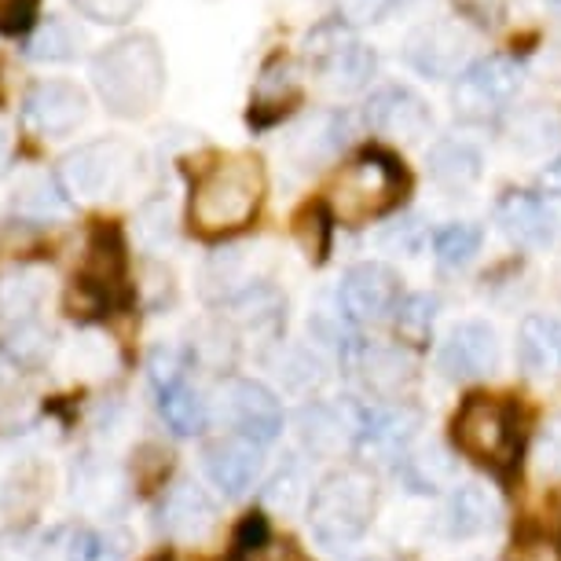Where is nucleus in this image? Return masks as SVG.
Instances as JSON below:
<instances>
[{
  "label": "nucleus",
  "mask_w": 561,
  "mask_h": 561,
  "mask_svg": "<svg viewBox=\"0 0 561 561\" xmlns=\"http://www.w3.org/2000/svg\"><path fill=\"white\" fill-rule=\"evenodd\" d=\"M92 84L114 118H147L165 92V56L154 34H125L92 59Z\"/></svg>",
  "instance_id": "1"
},
{
  "label": "nucleus",
  "mask_w": 561,
  "mask_h": 561,
  "mask_svg": "<svg viewBox=\"0 0 561 561\" xmlns=\"http://www.w3.org/2000/svg\"><path fill=\"white\" fill-rule=\"evenodd\" d=\"M264 165L253 154H228L195 180L192 225L203 236H228L247 228L264 203Z\"/></svg>",
  "instance_id": "2"
},
{
  "label": "nucleus",
  "mask_w": 561,
  "mask_h": 561,
  "mask_svg": "<svg viewBox=\"0 0 561 561\" xmlns=\"http://www.w3.org/2000/svg\"><path fill=\"white\" fill-rule=\"evenodd\" d=\"M375 503L378 489L367 470H356V466L334 470L331 478L316 484L309 500V528L316 543L327 550L353 547L367 533L370 517H375Z\"/></svg>",
  "instance_id": "3"
},
{
  "label": "nucleus",
  "mask_w": 561,
  "mask_h": 561,
  "mask_svg": "<svg viewBox=\"0 0 561 561\" xmlns=\"http://www.w3.org/2000/svg\"><path fill=\"white\" fill-rule=\"evenodd\" d=\"M408 176L397 165L393 154L386 151H364L353 158L342 173H337L331 195H327V209L337 225L359 228L367 220L389 214L400 198H404Z\"/></svg>",
  "instance_id": "4"
},
{
  "label": "nucleus",
  "mask_w": 561,
  "mask_h": 561,
  "mask_svg": "<svg viewBox=\"0 0 561 561\" xmlns=\"http://www.w3.org/2000/svg\"><path fill=\"white\" fill-rule=\"evenodd\" d=\"M305 62L320 73L327 89L334 92H359L375 78L378 56L356 37V30L345 19H323L301 41Z\"/></svg>",
  "instance_id": "5"
},
{
  "label": "nucleus",
  "mask_w": 561,
  "mask_h": 561,
  "mask_svg": "<svg viewBox=\"0 0 561 561\" xmlns=\"http://www.w3.org/2000/svg\"><path fill=\"white\" fill-rule=\"evenodd\" d=\"M136 169V151L129 140L118 136H103V140H89L59 162V184L67 195L81 198V203H100V198H114L125 192Z\"/></svg>",
  "instance_id": "6"
},
{
  "label": "nucleus",
  "mask_w": 561,
  "mask_h": 561,
  "mask_svg": "<svg viewBox=\"0 0 561 561\" xmlns=\"http://www.w3.org/2000/svg\"><path fill=\"white\" fill-rule=\"evenodd\" d=\"M522 89V62L514 56H484L470 62L451 89L455 118L470 125H489L503 118Z\"/></svg>",
  "instance_id": "7"
},
{
  "label": "nucleus",
  "mask_w": 561,
  "mask_h": 561,
  "mask_svg": "<svg viewBox=\"0 0 561 561\" xmlns=\"http://www.w3.org/2000/svg\"><path fill=\"white\" fill-rule=\"evenodd\" d=\"M147 375L158 393V411L169 430L180 437H195L206 430V400L192 386V356L176 345H158L147 359Z\"/></svg>",
  "instance_id": "8"
},
{
  "label": "nucleus",
  "mask_w": 561,
  "mask_h": 561,
  "mask_svg": "<svg viewBox=\"0 0 561 561\" xmlns=\"http://www.w3.org/2000/svg\"><path fill=\"white\" fill-rule=\"evenodd\" d=\"M455 444L462 455L484 466H511L517 451V419L514 411L495 397H470L455 415Z\"/></svg>",
  "instance_id": "9"
},
{
  "label": "nucleus",
  "mask_w": 561,
  "mask_h": 561,
  "mask_svg": "<svg viewBox=\"0 0 561 561\" xmlns=\"http://www.w3.org/2000/svg\"><path fill=\"white\" fill-rule=\"evenodd\" d=\"M473 56V30L462 19H433L408 34L404 62L430 81H448L466 70Z\"/></svg>",
  "instance_id": "10"
},
{
  "label": "nucleus",
  "mask_w": 561,
  "mask_h": 561,
  "mask_svg": "<svg viewBox=\"0 0 561 561\" xmlns=\"http://www.w3.org/2000/svg\"><path fill=\"white\" fill-rule=\"evenodd\" d=\"M84 118H89V96L73 81H37L23 100V125L45 140H62V136L78 133Z\"/></svg>",
  "instance_id": "11"
},
{
  "label": "nucleus",
  "mask_w": 561,
  "mask_h": 561,
  "mask_svg": "<svg viewBox=\"0 0 561 561\" xmlns=\"http://www.w3.org/2000/svg\"><path fill=\"white\" fill-rule=\"evenodd\" d=\"M364 114L370 129L397 144H419L433 129L430 103L415 89H408V84H382V89H375Z\"/></svg>",
  "instance_id": "12"
},
{
  "label": "nucleus",
  "mask_w": 561,
  "mask_h": 561,
  "mask_svg": "<svg viewBox=\"0 0 561 561\" xmlns=\"http://www.w3.org/2000/svg\"><path fill=\"white\" fill-rule=\"evenodd\" d=\"M397 294L400 283L393 268H386L378 261H364L342 275L337 301H342V309L353 323H378L389 312H397Z\"/></svg>",
  "instance_id": "13"
},
{
  "label": "nucleus",
  "mask_w": 561,
  "mask_h": 561,
  "mask_svg": "<svg viewBox=\"0 0 561 561\" xmlns=\"http://www.w3.org/2000/svg\"><path fill=\"white\" fill-rule=\"evenodd\" d=\"M225 411L239 437L253 444H272L283 433V408L264 382L253 378H231L225 386Z\"/></svg>",
  "instance_id": "14"
},
{
  "label": "nucleus",
  "mask_w": 561,
  "mask_h": 561,
  "mask_svg": "<svg viewBox=\"0 0 561 561\" xmlns=\"http://www.w3.org/2000/svg\"><path fill=\"white\" fill-rule=\"evenodd\" d=\"M437 367L455 382H470V378H484L500 367V337L489 323L466 320L455 323L440 345Z\"/></svg>",
  "instance_id": "15"
},
{
  "label": "nucleus",
  "mask_w": 561,
  "mask_h": 561,
  "mask_svg": "<svg viewBox=\"0 0 561 561\" xmlns=\"http://www.w3.org/2000/svg\"><path fill=\"white\" fill-rule=\"evenodd\" d=\"M495 220H500L503 236L525 250H547L558 236L554 209L547 206L543 195L533 192H506L495 206Z\"/></svg>",
  "instance_id": "16"
},
{
  "label": "nucleus",
  "mask_w": 561,
  "mask_h": 561,
  "mask_svg": "<svg viewBox=\"0 0 561 561\" xmlns=\"http://www.w3.org/2000/svg\"><path fill=\"white\" fill-rule=\"evenodd\" d=\"M162 533L176 543H195V539H206L217 528V506L206 495L203 484L180 478L173 489L165 492L162 500Z\"/></svg>",
  "instance_id": "17"
},
{
  "label": "nucleus",
  "mask_w": 561,
  "mask_h": 561,
  "mask_svg": "<svg viewBox=\"0 0 561 561\" xmlns=\"http://www.w3.org/2000/svg\"><path fill=\"white\" fill-rule=\"evenodd\" d=\"M203 466H206L209 481L225 495H247L253 489V481L261 478V444L239 437V433L217 437L206 444Z\"/></svg>",
  "instance_id": "18"
},
{
  "label": "nucleus",
  "mask_w": 561,
  "mask_h": 561,
  "mask_svg": "<svg viewBox=\"0 0 561 561\" xmlns=\"http://www.w3.org/2000/svg\"><path fill=\"white\" fill-rule=\"evenodd\" d=\"M301 103V78L298 67L290 59L275 56L261 67L257 84H253L250 96V125L257 129H268V125L283 122L287 114Z\"/></svg>",
  "instance_id": "19"
},
{
  "label": "nucleus",
  "mask_w": 561,
  "mask_h": 561,
  "mask_svg": "<svg viewBox=\"0 0 561 561\" xmlns=\"http://www.w3.org/2000/svg\"><path fill=\"white\" fill-rule=\"evenodd\" d=\"M419 433V411L408 404H375L356 411V444L370 455H404Z\"/></svg>",
  "instance_id": "20"
},
{
  "label": "nucleus",
  "mask_w": 561,
  "mask_h": 561,
  "mask_svg": "<svg viewBox=\"0 0 561 561\" xmlns=\"http://www.w3.org/2000/svg\"><path fill=\"white\" fill-rule=\"evenodd\" d=\"M48 301V268L41 264H12L0 272V323L8 331L34 327Z\"/></svg>",
  "instance_id": "21"
},
{
  "label": "nucleus",
  "mask_w": 561,
  "mask_h": 561,
  "mask_svg": "<svg viewBox=\"0 0 561 561\" xmlns=\"http://www.w3.org/2000/svg\"><path fill=\"white\" fill-rule=\"evenodd\" d=\"M257 250L253 247H220L203 264V294L209 301H231L242 290L257 287Z\"/></svg>",
  "instance_id": "22"
},
{
  "label": "nucleus",
  "mask_w": 561,
  "mask_h": 561,
  "mask_svg": "<svg viewBox=\"0 0 561 561\" xmlns=\"http://www.w3.org/2000/svg\"><path fill=\"white\" fill-rule=\"evenodd\" d=\"M495 525V503L492 495L478 489V484H459L448 500H444L437 514V533L451 543L462 539H478Z\"/></svg>",
  "instance_id": "23"
},
{
  "label": "nucleus",
  "mask_w": 561,
  "mask_h": 561,
  "mask_svg": "<svg viewBox=\"0 0 561 561\" xmlns=\"http://www.w3.org/2000/svg\"><path fill=\"white\" fill-rule=\"evenodd\" d=\"M298 433L309 455H316V459H334L348 440H356V415H348V411L334 404H323V400H312V404L301 408Z\"/></svg>",
  "instance_id": "24"
},
{
  "label": "nucleus",
  "mask_w": 561,
  "mask_h": 561,
  "mask_svg": "<svg viewBox=\"0 0 561 561\" xmlns=\"http://www.w3.org/2000/svg\"><path fill=\"white\" fill-rule=\"evenodd\" d=\"M228 316L250 337H279L283 320H287V298L272 283H257L228 301Z\"/></svg>",
  "instance_id": "25"
},
{
  "label": "nucleus",
  "mask_w": 561,
  "mask_h": 561,
  "mask_svg": "<svg viewBox=\"0 0 561 561\" xmlns=\"http://www.w3.org/2000/svg\"><path fill=\"white\" fill-rule=\"evenodd\" d=\"M517 359L528 375L550 378L561 370V320L558 316L533 312L517 331Z\"/></svg>",
  "instance_id": "26"
},
{
  "label": "nucleus",
  "mask_w": 561,
  "mask_h": 561,
  "mask_svg": "<svg viewBox=\"0 0 561 561\" xmlns=\"http://www.w3.org/2000/svg\"><path fill=\"white\" fill-rule=\"evenodd\" d=\"M426 165H430L433 184L444 187V192H455V195L470 192L484 173V158L478 147L470 140H451V136L430 147Z\"/></svg>",
  "instance_id": "27"
},
{
  "label": "nucleus",
  "mask_w": 561,
  "mask_h": 561,
  "mask_svg": "<svg viewBox=\"0 0 561 561\" xmlns=\"http://www.w3.org/2000/svg\"><path fill=\"white\" fill-rule=\"evenodd\" d=\"M359 375L378 400H397L400 404V397L415 382V364L393 345H375L359 348Z\"/></svg>",
  "instance_id": "28"
},
{
  "label": "nucleus",
  "mask_w": 561,
  "mask_h": 561,
  "mask_svg": "<svg viewBox=\"0 0 561 561\" xmlns=\"http://www.w3.org/2000/svg\"><path fill=\"white\" fill-rule=\"evenodd\" d=\"M348 136H353V118H348V111L316 114V118L305 122L298 136H294V158H298L301 165L331 162V158L348 144Z\"/></svg>",
  "instance_id": "29"
},
{
  "label": "nucleus",
  "mask_w": 561,
  "mask_h": 561,
  "mask_svg": "<svg viewBox=\"0 0 561 561\" xmlns=\"http://www.w3.org/2000/svg\"><path fill=\"white\" fill-rule=\"evenodd\" d=\"M506 140L522 154H543L561 140V111L554 103H525L506 122Z\"/></svg>",
  "instance_id": "30"
},
{
  "label": "nucleus",
  "mask_w": 561,
  "mask_h": 561,
  "mask_svg": "<svg viewBox=\"0 0 561 561\" xmlns=\"http://www.w3.org/2000/svg\"><path fill=\"white\" fill-rule=\"evenodd\" d=\"M15 214L23 220H34V225H51V220H62L70 214L67 187L59 184V176H48V173L23 176V180H19V187H15Z\"/></svg>",
  "instance_id": "31"
},
{
  "label": "nucleus",
  "mask_w": 561,
  "mask_h": 561,
  "mask_svg": "<svg viewBox=\"0 0 561 561\" xmlns=\"http://www.w3.org/2000/svg\"><path fill=\"white\" fill-rule=\"evenodd\" d=\"M397 478L408 492L433 495L451 481V459L440 448H422V451H404L397 462Z\"/></svg>",
  "instance_id": "32"
},
{
  "label": "nucleus",
  "mask_w": 561,
  "mask_h": 561,
  "mask_svg": "<svg viewBox=\"0 0 561 561\" xmlns=\"http://www.w3.org/2000/svg\"><path fill=\"white\" fill-rule=\"evenodd\" d=\"M484 231L473 220H448L444 228L433 231V253L444 268H466L481 253Z\"/></svg>",
  "instance_id": "33"
},
{
  "label": "nucleus",
  "mask_w": 561,
  "mask_h": 561,
  "mask_svg": "<svg viewBox=\"0 0 561 561\" xmlns=\"http://www.w3.org/2000/svg\"><path fill=\"white\" fill-rule=\"evenodd\" d=\"M78 51H81V37L73 34V26L59 15H48L45 23L30 34V45H26V56L37 62H70Z\"/></svg>",
  "instance_id": "34"
},
{
  "label": "nucleus",
  "mask_w": 561,
  "mask_h": 561,
  "mask_svg": "<svg viewBox=\"0 0 561 561\" xmlns=\"http://www.w3.org/2000/svg\"><path fill=\"white\" fill-rule=\"evenodd\" d=\"M264 500L283 514L298 511L305 500H312L309 495V470H305V462L298 459V455H287V459L279 462V470L272 473L268 489H264Z\"/></svg>",
  "instance_id": "35"
},
{
  "label": "nucleus",
  "mask_w": 561,
  "mask_h": 561,
  "mask_svg": "<svg viewBox=\"0 0 561 561\" xmlns=\"http://www.w3.org/2000/svg\"><path fill=\"white\" fill-rule=\"evenodd\" d=\"M136 239H140L147 250H162L176 239V214L165 195H158L151 203L140 206V214H136Z\"/></svg>",
  "instance_id": "36"
},
{
  "label": "nucleus",
  "mask_w": 561,
  "mask_h": 561,
  "mask_svg": "<svg viewBox=\"0 0 561 561\" xmlns=\"http://www.w3.org/2000/svg\"><path fill=\"white\" fill-rule=\"evenodd\" d=\"M433 320H437V298H433V294H408V298L397 305V334L404 337L408 345L430 342Z\"/></svg>",
  "instance_id": "37"
},
{
  "label": "nucleus",
  "mask_w": 561,
  "mask_h": 561,
  "mask_svg": "<svg viewBox=\"0 0 561 561\" xmlns=\"http://www.w3.org/2000/svg\"><path fill=\"white\" fill-rule=\"evenodd\" d=\"M309 327L316 334V342L331 345V348H353V320L345 316L342 301L337 298H323L316 305V312L309 316Z\"/></svg>",
  "instance_id": "38"
},
{
  "label": "nucleus",
  "mask_w": 561,
  "mask_h": 561,
  "mask_svg": "<svg viewBox=\"0 0 561 561\" xmlns=\"http://www.w3.org/2000/svg\"><path fill=\"white\" fill-rule=\"evenodd\" d=\"M78 12L89 19V23L100 26H125L129 19H136V12L147 4V0H70Z\"/></svg>",
  "instance_id": "39"
},
{
  "label": "nucleus",
  "mask_w": 561,
  "mask_h": 561,
  "mask_svg": "<svg viewBox=\"0 0 561 561\" xmlns=\"http://www.w3.org/2000/svg\"><path fill=\"white\" fill-rule=\"evenodd\" d=\"M536 470L543 478H561V415L547 419L536 437Z\"/></svg>",
  "instance_id": "40"
},
{
  "label": "nucleus",
  "mask_w": 561,
  "mask_h": 561,
  "mask_svg": "<svg viewBox=\"0 0 561 561\" xmlns=\"http://www.w3.org/2000/svg\"><path fill=\"white\" fill-rule=\"evenodd\" d=\"M41 0H0V34H30L37 23Z\"/></svg>",
  "instance_id": "41"
},
{
  "label": "nucleus",
  "mask_w": 561,
  "mask_h": 561,
  "mask_svg": "<svg viewBox=\"0 0 561 561\" xmlns=\"http://www.w3.org/2000/svg\"><path fill=\"white\" fill-rule=\"evenodd\" d=\"M393 4H397V0H337V8H342V19L353 30L382 23V19L393 12Z\"/></svg>",
  "instance_id": "42"
},
{
  "label": "nucleus",
  "mask_w": 561,
  "mask_h": 561,
  "mask_svg": "<svg viewBox=\"0 0 561 561\" xmlns=\"http://www.w3.org/2000/svg\"><path fill=\"white\" fill-rule=\"evenodd\" d=\"M268 543H272L268 522H264L261 514H250L247 522L239 525V533H236V554L239 558H253V554H261Z\"/></svg>",
  "instance_id": "43"
},
{
  "label": "nucleus",
  "mask_w": 561,
  "mask_h": 561,
  "mask_svg": "<svg viewBox=\"0 0 561 561\" xmlns=\"http://www.w3.org/2000/svg\"><path fill=\"white\" fill-rule=\"evenodd\" d=\"M103 554H107V539L92 528H78L62 547V561H103Z\"/></svg>",
  "instance_id": "44"
},
{
  "label": "nucleus",
  "mask_w": 561,
  "mask_h": 561,
  "mask_svg": "<svg viewBox=\"0 0 561 561\" xmlns=\"http://www.w3.org/2000/svg\"><path fill=\"white\" fill-rule=\"evenodd\" d=\"M459 8L462 23H478V26H495L503 19V0H451Z\"/></svg>",
  "instance_id": "45"
},
{
  "label": "nucleus",
  "mask_w": 561,
  "mask_h": 561,
  "mask_svg": "<svg viewBox=\"0 0 561 561\" xmlns=\"http://www.w3.org/2000/svg\"><path fill=\"white\" fill-rule=\"evenodd\" d=\"M419 236H422V228H419V220L411 217V220H400V225L386 236V242H389V247H397V250H415Z\"/></svg>",
  "instance_id": "46"
},
{
  "label": "nucleus",
  "mask_w": 561,
  "mask_h": 561,
  "mask_svg": "<svg viewBox=\"0 0 561 561\" xmlns=\"http://www.w3.org/2000/svg\"><path fill=\"white\" fill-rule=\"evenodd\" d=\"M12 162H15V133H12V125L0 118V176L12 169Z\"/></svg>",
  "instance_id": "47"
},
{
  "label": "nucleus",
  "mask_w": 561,
  "mask_h": 561,
  "mask_svg": "<svg viewBox=\"0 0 561 561\" xmlns=\"http://www.w3.org/2000/svg\"><path fill=\"white\" fill-rule=\"evenodd\" d=\"M539 192L543 195H554V198H561V154L554 158V162H547V169L539 173Z\"/></svg>",
  "instance_id": "48"
},
{
  "label": "nucleus",
  "mask_w": 561,
  "mask_h": 561,
  "mask_svg": "<svg viewBox=\"0 0 561 561\" xmlns=\"http://www.w3.org/2000/svg\"><path fill=\"white\" fill-rule=\"evenodd\" d=\"M8 382H12V359L0 353V389H4Z\"/></svg>",
  "instance_id": "49"
},
{
  "label": "nucleus",
  "mask_w": 561,
  "mask_h": 561,
  "mask_svg": "<svg viewBox=\"0 0 561 561\" xmlns=\"http://www.w3.org/2000/svg\"><path fill=\"white\" fill-rule=\"evenodd\" d=\"M554 4H561V0H554Z\"/></svg>",
  "instance_id": "50"
}]
</instances>
